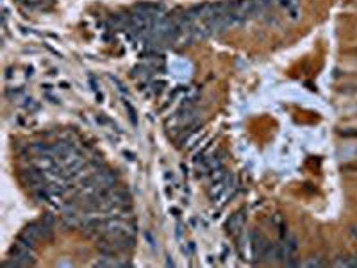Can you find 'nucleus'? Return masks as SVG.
I'll return each instance as SVG.
<instances>
[{
    "label": "nucleus",
    "instance_id": "1",
    "mask_svg": "<svg viewBox=\"0 0 357 268\" xmlns=\"http://www.w3.org/2000/svg\"><path fill=\"white\" fill-rule=\"evenodd\" d=\"M266 245L268 241L264 240V236L261 233H254L252 234V250H254V258L255 259H263L264 258V250H266Z\"/></svg>",
    "mask_w": 357,
    "mask_h": 268
},
{
    "label": "nucleus",
    "instance_id": "2",
    "mask_svg": "<svg viewBox=\"0 0 357 268\" xmlns=\"http://www.w3.org/2000/svg\"><path fill=\"white\" fill-rule=\"evenodd\" d=\"M243 220H245L243 211H238V213H234L229 218V222H227V231H230V233H236L238 229H241V225H243Z\"/></svg>",
    "mask_w": 357,
    "mask_h": 268
},
{
    "label": "nucleus",
    "instance_id": "3",
    "mask_svg": "<svg viewBox=\"0 0 357 268\" xmlns=\"http://www.w3.org/2000/svg\"><path fill=\"white\" fill-rule=\"evenodd\" d=\"M303 267H323V261L322 259H307V261H305V263H303Z\"/></svg>",
    "mask_w": 357,
    "mask_h": 268
},
{
    "label": "nucleus",
    "instance_id": "4",
    "mask_svg": "<svg viewBox=\"0 0 357 268\" xmlns=\"http://www.w3.org/2000/svg\"><path fill=\"white\" fill-rule=\"evenodd\" d=\"M348 267H357V256L348 258Z\"/></svg>",
    "mask_w": 357,
    "mask_h": 268
},
{
    "label": "nucleus",
    "instance_id": "5",
    "mask_svg": "<svg viewBox=\"0 0 357 268\" xmlns=\"http://www.w3.org/2000/svg\"><path fill=\"white\" fill-rule=\"evenodd\" d=\"M343 136H356V133H350V131H345V133H343Z\"/></svg>",
    "mask_w": 357,
    "mask_h": 268
},
{
    "label": "nucleus",
    "instance_id": "6",
    "mask_svg": "<svg viewBox=\"0 0 357 268\" xmlns=\"http://www.w3.org/2000/svg\"><path fill=\"white\" fill-rule=\"evenodd\" d=\"M352 234L357 238V227H352Z\"/></svg>",
    "mask_w": 357,
    "mask_h": 268
}]
</instances>
